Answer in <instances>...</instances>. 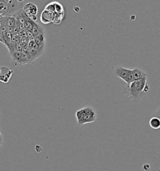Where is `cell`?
<instances>
[{
	"label": "cell",
	"mask_w": 160,
	"mask_h": 171,
	"mask_svg": "<svg viewBox=\"0 0 160 171\" xmlns=\"http://www.w3.org/2000/svg\"><path fill=\"white\" fill-rule=\"evenodd\" d=\"M76 117L79 126L95 121L97 114L93 108L88 107L82 108L76 112Z\"/></svg>",
	"instance_id": "1"
},
{
	"label": "cell",
	"mask_w": 160,
	"mask_h": 171,
	"mask_svg": "<svg viewBox=\"0 0 160 171\" xmlns=\"http://www.w3.org/2000/svg\"><path fill=\"white\" fill-rule=\"evenodd\" d=\"M147 84V78L134 80L128 85V90L130 92L129 98L133 100L139 101L141 99V94L143 92L144 88Z\"/></svg>",
	"instance_id": "2"
},
{
	"label": "cell",
	"mask_w": 160,
	"mask_h": 171,
	"mask_svg": "<svg viewBox=\"0 0 160 171\" xmlns=\"http://www.w3.org/2000/svg\"><path fill=\"white\" fill-rule=\"evenodd\" d=\"M5 3L8 6V11L5 17H13V14L17 13L23 8V1H18V0H10V1H5Z\"/></svg>",
	"instance_id": "3"
},
{
	"label": "cell",
	"mask_w": 160,
	"mask_h": 171,
	"mask_svg": "<svg viewBox=\"0 0 160 171\" xmlns=\"http://www.w3.org/2000/svg\"><path fill=\"white\" fill-rule=\"evenodd\" d=\"M23 10L31 20L36 22L38 19L36 14L38 11V7L36 5L32 3H28L24 5Z\"/></svg>",
	"instance_id": "4"
},
{
	"label": "cell",
	"mask_w": 160,
	"mask_h": 171,
	"mask_svg": "<svg viewBox=\"0 0 160 171\" xmlns=\"http://www.w3.org/2000/svg\"><path fill=\"white\" fill-rule=\"evenodd\" d=\"M14 73L13 70L6 67H0V82L8 83Z\"/></svg>",
	"instance_id": "5"
},
{
	"label": "cell",
	"mask_w": 160,
	"mask_h": 171,
	"mask_svg": "<svg viewBox=\"0 0 160 171\" xmlns=\"http://www.w3.org/2000/svg\"><path fill=\"white\" fill-rule=\"evenodd\" d=\"M54 13L44 10L40 15V21L45 25L53 23Z\"/></svg>",
	"instance_id": "6"
},
{
	"label": "cell",
	"mask_w": 160,
	"mask_h": 171,
	"mask_svg": "<svg viewBox=\"0 0 160 171\" xmlns=\"http://www.w3.org/2000/svg\"><path fill=\"white\" fill-rule=\"evenodd\" d=\"M130 70V69L123 68L122 67H118L115 70V74L116 76L120 78V79L126 82Z\"/></svg>",
	"instance_id": "7"
},
{
	"label": "cell",
	"mask_w": 160,
	"mask_h": 171,
	"mask_svg": "<svg viewBox=\"0 0 160 171\" xmlns=\"http://www.w3.org/2000/svg\"><path fill=\"white\" fill-rule=\"evenodd\" d=\"M13 17H14L16 20H17V22L19 23V24H21V25L25 24V21L28 18V17L25 14V12L23 11V9L18 11L17 13H16L15 14H14Z\"/></svg>",
	"instance_id": "8"
},
{
	"label": "cell",
	"mask_w": 160,
	"mask_h": 171,
	"mask_svg": "<svg viewBox=\"0 0 160 171\" xmlns=\"http://www.w3.org/2000/svg\"><path fill=\"white\" fill-rule=\"evenodd\" d=\"M132 71L134 77V81L140 80L144 79V78H148L147 73L139 68H134L132 70Z\"/></svg>",
	"instance_id": "9"
},
{
	"label": "cell",
	"mask_w": 160,
	"mask_h": 171,
	"mask_svg": "<svg viewBox=\"0 0 160 171\" xmlns=\"http://www.w3.org/2000/svg\"><path fill=\"white\" fill-rule=\"evenodd\" d=\"M26 52L28 55L30 56L32 62L34 61L36 58H39L40 56L42 55L43 52L40 51L34 48H28Z\"/></svg>",
	"instance_id": "10"
},
{
	"label": "cell",
	"mask_w": 160,
	"mask_h": 171,
	"mask_svg": "<svg viewBox=\"0 0 160 171\" xmlns=\"http://www.w3.org/2000/svg\"><path fill=\"white\" fill-rule=\"evenodd\" d=\"M31 62H32V61H31L30 56L28 55V53L25 51H22L21 58L20 59L18 65H25L27 64H29L31 63Z\"/></svg>",
	"instance_id": "11"
},
{
	"label": "cell",
	"mask_w": 160,
	"mask_h": 171,
	"mask_svg": "<svg viewBox=\"0 0 160 171\" xmlns=\"http://www.w3.org/2000/svg\"><path fill=\"white\" fill-rule=\"evenodd\" d=\"M34 42L38 45H39L40 47L45 48V43H46V38L45 35L44 33H41L36 36H35Z\"/></svg>",
	"instance_id": "12"
},
{
	"label": "cell",
	"mask_w": 160,
	"mask_h": 171,
	"mask_svg": "<svg viewBox=\"0 0 160 171\" xmlns=\"http://www.w3.org/2000/svg\"><path fill=\"white\" fill-rule=\"evenodd\" d=\"M150 127L155 130L160 128V119L156 117H152L149 122Z\"/></svg>",
	"instance_id": "13"
},
{
	"label": "cell",
	"mask_w": 160,
	"mask_h": 171,
	"mask_svg": "<svg viewBox=\"0 0 160 171\" xmlns=\"http://www.w3.org/2000/svg\"><path fill=\"white\" fill-rule=\"evenodd\" d=\"M31 32L33 33L34 36H36L39 35V34H41V33H44L45 31L41 26H40L38 24V23H36L35 22V24H34V26L33 27V29H32Z\"/></svg>",
	"instance_id": "14"
},
{
	"label": "cell",
	"mask_w": 160,
	"mask_h": 171,
	"mask_svg": "<svg viewBox=\"0 0 160 171\" xmlns=\"http://www.w3.org/2000/svg\"><path fill=\"white\" fill-rule=\"evenodd\" d=\"M21 51H13V53H10L11 57L12 60H13V61L15 63L14 64L15 65H18V62L20 61V58H21Z\"/></svg>",
	"instance_id": "15"
},
{
	"label": "cell",
	"mask_w": 160,
	"mask_h": 171,
	"mask_svg": "<svg viewBox=\"0 0 160 171\" xmlns=\"http://www.w3.org/2000/svg\"><path fill=\"white\" fill-rule=\"evenodd\" d=\"M6 26L7 27L14 28L17 26L18 22L16 18L13 17H6Z\"/></svg>",
	"instance_id": "16"
},
{
	"label": "cell",
	"mask_w": 160,
	"mask_h": 171,
	"mask_svg": "<svg viewBox=\"0 0 160 171\" xmlns=\"http://www.w3.org/2000/svg\"><path fill=\"white\" fill-rule=\"evenodd\" d=\"M64 16H65L64 13H54L53 23L55 25L60 24L64 18Z\"/></svg>",
	"instance_id": "17"
},
{
	"label": "cell",
	"mask_w": 160,
	"mask_h": 171,
	"mask_svg": "<svg viewBox=\"0 0 160 171\" xmlns=\"http://www.w3.org/2000/svg\"><path fill=\"white\" fill-rule=\"evenodd\" d=\"M35 23V22L31 20L28 17L27 19L25 21V24H24V26H25V28L28 31V32H31V30H32V29H33V27L34 26Z\"/></svg>",
	"instance_id": "18"
},
{
	"label": "cell",
	"mask_w": 160,
	"mask_h": 171,
	"mask_svg": "<svg viewBox=\"0 0 160 171\" xmlns=\"http://www.w3.org/2000/svg\"><path fill=\"white\" fill-rule=\"evenodd\" d=\"M54 13H64V8L61 4L58 2H54Z\"/></svg>",
	"instance_id": "19"
},
{
	"label": "cell",
	"mask_w": 160,
	"mask_h": 171,
	"mask_svg": "<svg viewBox=\"0 0 160 171\" xmlns=\"http://www.w3.org/2000/svg\"><path fill=\"white\" fill-rule=\"evenodd\" d=\"M133 82H134V77L133 75V71L132 70H130L128 75L127 79L126 81V83H128V85H130Z\"/></svg>",
	"instance_id": "20"
},
{
	"label": "cell",
	"mask_w": 160,
	"mask_h": 171,
	"mask_svg": "<svg viewBox=\"0 0 160 171\" xmlns=\"http://www.w3.org/2000/svg\"><path fill=\"white\" fill-rule=\"evenodd\" d=\"M45 10H46V11H51V12H53V13H54V2L50 3L48 5H47L45 7Z\"/></svg>",
	"instance_id": "21"
},
{
	"label": "cell",
	"mask_w": 160,
	"mask_h": 171,
	"mask_svg": "<svg viewBox=\"0 0 160 171\" xmlns=\"http://www.w3.org/2000/svg\"><path fill=\"white\" fill-rule=\"evenodd\" d=\"M150 168L151 167L149 164H143L141 167L142 171H149Z\"/></svg>",
	"instance_id": "22"
},
{
	"label": "cell",
	"mask_w": 160,
	"mask_h": 171,
	"mask_svg": "<svg viewBox=\"0 0 160 171\" xmlns=\"http://www.w3.org/2000/svg\"><path fill=\"white\" fill-rule=\"evenodd\" d=\"M153 117H158L160 119V108L153 114Z\"/></svg>",
	"instance_id": "23"
},
{
	"label": "cell",
	"mask_w": 160,
	"mask_h": 171,
	"mask_svg": "<svg viewBox=\"0 0 160 171\" xmlns=\"http://www.w3.org/2000/svg\"><path fill=\"white\" fill-rule=\"evenodd\" d=\"M149 90V85L147 83L146 85H145V88H144V90H143V92H145V93H147Z\"/></svg>",
	"instance_id": "24"
},
{
	"label": "cell",
	"mask_w": 160,
	"mask_h": 171,
	"mask_svg": "<svg viewBox=\"0 0 160 171\" xmlns=\"http://www.w3.org/2000/svg\"><path fill=\"white\" fill-rule=\"evenodd\" d=\"M158 171H160V169H159V170H158Z\"/></svg>",
	"instance_id": "25"
}]
</instances>
